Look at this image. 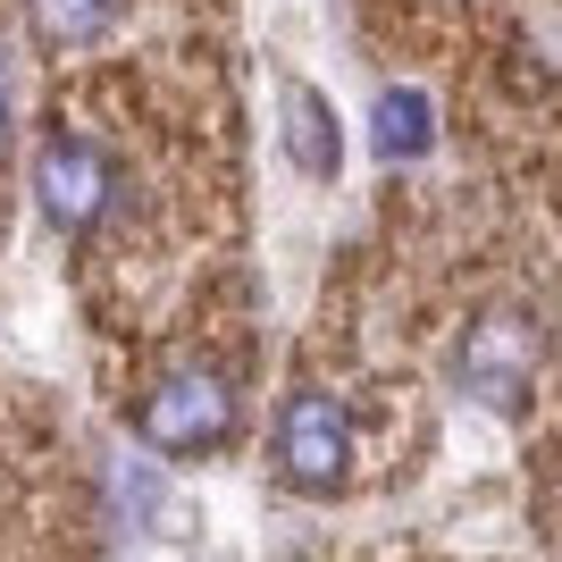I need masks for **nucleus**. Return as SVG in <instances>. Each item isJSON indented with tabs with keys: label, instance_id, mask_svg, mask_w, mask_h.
<instances>
[{
	"label": "nucleus",
	"instance_id": "obj_6",
	"mask_svg": "<svg viewBox=\"0 0 562 562\" xmlns=\"http://www.w3.org/2000/svg\"><path fill=\"white\" fill-rule=\"evenodd\" d=\"M428 143H437V110H428L420 85L378 93V151H386V160H420Z\"/></svg>",
	"mask_w": 562,
	"mask_h": 562
},
{
	"label": "nucleus",
	"instance_id": "obj_8",
	"mask_svg": "<svg viewBox=\"0 0 562 562\" xmlns=\"http://www.w3.org/2000/svg\"><path fill=\"white\" fill-rule=\"evenodd\" d=\"M0 126H9V68H0Z\"/></svg>",
	"mask_w": 562,
	"mask_h": 562
},
{
	"label": "nucleus",
	"instance_id": "obj_4",
	"mask_svg": "<svg viewBox=\"0 0 562 562\" xmlns=\"http://www.w3.org/2000/svg\"><path fill=\"white\" fill-rule=\"evenodd\" d=\"M34 193H43L50 227L85 235V227H93V218L117 202V168H110V151H101V143H85V135H50V143H43V160H34Z\"/></svg>",
	"mask_w": 562,
	"mask_h": 562
},
{
	"label": "nucleus",
	"instance_id": "obj_2",
	"mask_svg": "<svg viewBox=\"0 0 562 562\" xmlns=\"http://www.w3.org/2000/svg\"><path fill=\"white\" fill-rule=\"evenodd\" d=\"M135 428H143V446H160V453H211L235 437V395L211 370H177L143 395Z\"/></svg>",
	"mask_w": 562,
	"mask_h": 562
},
{
	"label": "nucleus",
	"instance_id": "obj_3",
	"mask_svg": "<svg viewBox=\"0 0 562 562\" xmlns=\"http://www.w3.org/2000/svg\"><path fill=\"white\" fill-rule=\"evenodd\" d=\"M345 462H352L345 403H336V395H294V403H285V420H278V470H285V487L328 495V487H345Z\"/></svg>",
	"mask_w": 562,
	"mask_h": 562
},
{
	"label": "nucleus",
	"instance_id": "obj_7",
	"mask_svg": "<svg viewBox=\"0 0 562 562\" xmlns=\"http://www.w3.org/2000/svg\"><path fill=\"white\" fill-rule=\"evenodd\" d=\"M126 0H25V18H34V34H43L50 50H68V43H93L101 25L117 18Z\"/></svg>",
	"mask_w": 562,
	"mask_h": 562
},
{
	"label": "nucleus",
	"instance_id": "obj_1",
	"mask_svg": "<svg viewBox=\"0 0 562 562\" xmlns=\"http://www.w3.org/2000/svg\"><path fill=\"white\" fill-rule=\"evenodd\" d=\"M538 352H546V336H538V319H529V311H487V319L462 336V352H453V386H462V395H479L487 412H513V403L529 395Z\"/></svg>",
	"mask_w": 562,
	"mask_h": 562
},
{
	"label": "nucleus",
	"instance_id": "obj_5",
	"mask_svg": "<svg viewBox=\"0 0 562 562\" xmlns=\"http://www.w3.org/2000/svg\"><path fill=\"white\" fill-rule=\"evenodd\" d=\"M285 151H294V168H303V177H336V160H345L336 110L311 93V85H285Z\"/></svg>",
	"mask_w": 562,
	"mask_h": 562
}]
</instances>
